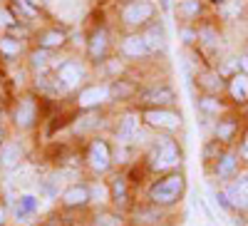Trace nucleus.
Returning a JSON list of instances; mask_svg holds the SVG:
<instances>
[{"label":"nucleus","mask_w":248,"mask_h":226,"mask_svg":"<svg viewBox=\"0 0 248 226\" xmlns=\"http://www.w3.org/2000/svg\"><path fill=\"white\" fill-rule=\"evenodd\" d=\"M184 192V177L181 174H169L167 179L156 181L152 192H149V199L154 204H174Z\"/></svg>","instance_id":"f257e3e1"},{"label":"nucleus","mask_w":248,"mask_h":226,"mask_svg":"<svg viewBox=\"0 0 248 226\" xmlns=\"http://www.w3.org/2000/svg\"><path fill=\"white\" fill-rule=\"evenodd\" d=\"M176 161H179V147L174 145V139L161 137L154 145V152H152L154 169H169V167H174Z\"/></svg>","instance_id":"f03ea898"},{"label":"nucleus","mask_w":248,"mask_h":226,"mask_svg":"<svg viewBox=\"0 0 248 226\" xmlns=\"http://www.w3.org/2000/svg\"><path fill=\"white\" fill-rule=\"evenodd\" d=\"M152 15H154V5L147 3V0H137V3H129L127 8H124V13H122L124 23H129V25H141V23H147Z\"/></svg>","instance_id":"7ed1b4c3"},{"label":"nucleus","mask_w":248,"mask_h":226,"mask_svg":"<svg viewBox=\"0 0 248 226\" xmlns=\"http://www.w3.org/2000/svg\"><path fill=\"white\" fill-rule=\"evenodd\" d=\"M144 119H147L149 125H154V127H167V129H176V127H179V122H181L179 114H174V112H164V110H152V112L144 114Z\"/></svg>","instance_id":"20e7f679"},{"label":"nucleus","mask_w":248,"mask_h":226,"mask_svg":"<svg viewBox=\"0 0 248 226\" xmlns=\"http://www.w3.org/2000/svg\"><path fill=\"white\" fill-rule=\"evenodd\" d=\"M90 164H92V169L97 172H105L109 167V147L105 145V142H92V147H90Z\"/></svg>","instance_id":"39448f33"},{"label":"nucleus","mask_w":248,"mask_h":226,"mask_svg":"<svg viewBox=\"0 0 248 226\" xmlns=\"http://www.w3.org/2000/svg\"><path fill=\"white\" fill-rule=\"evenodd\" d=\"M82 80V67L77 63H62L57 67V82L62 87H75Z\"/></svg>","instance_id":"423d86ee"},{"label":"nucleus","mask_w":248,"mask_h":226,"mask_svg":"<svg viewBox=\"0 0 248 226\" xmlns=\"http://www.w3.org/2000/svg\"><path fill=\"white\" fill-rule=\"evenodd\" d=\"M141 99H144V102H149V105H159V107H164V105H171V102H174V90L167 87V85L152 87V90H147V92L141 95Z\"/></svg>","instance_id":"0eeeda50"},{"label":"nucleus","mask_w":248,"mask_h":226,"mask_svg":"<svg viewBox=\"0 0 248 226\" xmlns=\"http://www.w3.org/2000/svg\"><path fill=\"white\" fill-rule=\"evenodd\" d=\"M62 201H65L67 207H85V204L90 201V189L75 184V187L65 189V194H62Z\"/></svg>","instance_id":"6e6552de"},{"label":"nucleus","mask_w":248,"mask_h":226,"mask_svg":"<svg viewBox=\"0 0 248 226\" xmlns=\"http://www.w3.org/2000/svg\"><path fill=\"white\" fill-rule=\"evenodd\" d=\"M122 50H124V55H129V57H141V55L149 52L144 35H129V37L122 43Z\"/></svg>","instance_id":"1a4fd4ad"},{"label":"nucleus","mask_w":248,"mask_h":226,"mask_svg":"<svg viewBox=\"0 0 248 226\" xmlns=\"http://www.w3.org/2000/svg\"><path fill=\"white\" fill-rule=\"evenodd\" d=\"M107 95H109L107 87H87V90L79 92V105L82 107H94V105H99V102H105Z\"/></svg>","instance_id":"9d476101"},{"label":"nucleus","mask_w":248,"mask_h":226,"mask_svg":"<svg viewBox=\"0 0 248 226\" xmlns=\"http://www.w3.org/2000/svg\"><path fill=\"white\" fill-rule=\"evenodd\" d=\"M35 211H37V199L32 194H23V196L17 199V204H15V219L17 221H25Z\"/></svg>","instance_id":"9b49d317"},{"label":"nucleus","mask_w":248,"mask_h":226,"mask_svg":"<svg viewBox=\"0 0 248 226\" xmlns=\"http://www.w3.org/2000/svg\"><path fill=\"white\" fill-rule=\"evenodd\" d=\"M32 119H35V102L32 99H23V102H20V107H17V112H15L17 127H30Z\"/></svg>","instance_id":"f8f14e48"},{"label":"nucleus","mask_w":248,"mask_h":226,"mask_svg":"<svg viewBox=\"0 0 248 226\" xmlns=\"http://www.w3.org/2000/svg\"><path fill=\"white\" fill-rule=\"evenodd\" d=\"M139 132V117H134V114H127L122 119V125H119V132H117V139L119 142H129V139H134V134Z\"/></svg>","instance_id":"ddd939ff"},{"label":"nucleus","mask_w":248,"mask_h":226,"mask_svg":"<svg viewBox=\"0 0 248 226\" xmlns=\"http://www.w3.org/2000/svg\"><path fill=\"white\" fill-rule=\"evenodd\" d=\"M20 157H23V152H20L17 145H8V147H3V152H0V167L13 169L15 164L20 161Z\"/></svg>","instance_id":"4468645a"},{"label":"nucleus","mask_w":248,"mask_h":226,"mask_svg":"<svg viewBox=\"0 0 248 226\" xmlns=\"http://www.w3.org/2000/svg\"><path fill=\"white\" fill-rule=\"evenodd\" d=\"M105 50H107V32H105V30H97V32L90 37V55H92L94 60H99L102 55H105Z\"/></svg>","instance_id":"2eb2a0df"},{"label":"nucleus","mask_w":248,"mask_h":226,"mask_svg":"<svg viewBox=\"0 0 248 226\" xmlns=\"http://www.w3.org/2000/svg\"><path fill=\"white\" fill-rule=\"evenodd\" d=\"M231 95H233L238 102L248 99V77H246V75H236V77L231 80Z\"/></svg>","instance_id":"dca6fc26"},{"label":"nucleus","mask_w":248,"mask_h":226,"mask_svg":"<svg viewBox=\"0 0 248 226\" xmlns=\"http://www.w3.org/2000/svg\"><path fill=\"white\" fill-rule=\"evenodd\" d=\"M62 43H65V35H62L60 30H50L45 35H40V48H60Z\"/></svg>","instance_id":"f3484780"},{"label":"nucleus","mask_w":248,"mask_h":226,"mask_svg":"<svg viewBox=\"0 0 248 226\" xmlns=\"http://www.w3.org/2000/svg\"><path fill=\"white\" fill-rule=\"evenodd\" d=\"M144 40H147L149 52H156V50H161V48H164V32H161V28L149 30L147 35H144Z\"/></svg>","instance_id":"a211bd4d"},{"label":"nucleus","mask_w":248,"mask_h":226,"mask_svg":"<svg viewBox=\"0 0 248 226\" xmlns=\"http://www.w3.org/2000/svg\"><path fill=\"white\" fill-rule=\"evenodd\" d=\"M236 172V157L233 154H226L221 161H218V177L226 179V177H231Z\"/></svg>","instance_id":"6ab92c4d"},{"label":"nucleus","mask_w":248,"mask_h":226,"mask_svg":"<svg viewBox=\"0 0 248 226\" xmlns=\"http://www.w3.org/2000/svg\"><path fill=\"white\" fill-rule=\"evenodd\" d=\"M112 196H114L117 204H119V201H127V181H124L122 177H117V179L112 181Z\"/></svg>","instance_id":"aec40b11"},{"label":"nucleus","mask_w":248,"mask_h":226,"mask_svg":"<svg viewBox=\"0 0 248 226\" xmlns=\"http://www.w3.org/2000/svg\"><path fill=\"white\" fill-rule=\"evenodd\" d=\"M201 5H199V0H184V3H179V15L181 17H194L199 15Z\"/></svg>","instance_id":"412c9836"},{"label":"nucleus","mask_w":248,"mask_h":226,"mask_svg":"<svg viewBox=\"0 0 248 226\" xmlns=\"http://www.w3.org/2000/svg\"><path fill=\"white\" fill-rule=\"evenodd\" d=\"M0 52H5V55H17L20 52V43L13 37H0Z\"/></svg>","instance_id":"4be33fe9"},{"label":"nucleus","mask_w":248,"mask_h":226,"mask_svg":"<svg viewBox=\"0 0 248 226\" xmlns=\"http://www.w3.org/2000/svg\"><path fill=\"white\" fill-rule=\"evenodd\" d=\"M134 92V87L132 85H122V82H114V85L109 87V95L112 97H129Z\"/></svg>","instance_id":"5701e85b"},{"label":"nucleus","mask_w":248,"mask_h":226,"mask_svg":"<svg viewBox=\"0 0 248 226\" xmlns=\"http://www.w3.org/2000/svg\"><path fill=\"white\" fill-rule=\"evenodd\" d=\"M94 226H122V219L119 216H112V214H105V216H97L94 219Z\"/></svg>","instance_id":"b1692460"},{"label":"nucleus","mask_w":248,"mask_h":226,"mask_svg":"<svg viewBox=\"0 0 248 226\" xmlns=\"http://www.w3.org/2000/svg\"><path fill=\"white\" fill-rule=\"evenodd\" d=\"M233 129H236V127L231 125V122H223V125L216 127V137H218V139H229V137L233 134Z\"/></svg>","instance_id":"393cba45"},{"label":"nucleus","mask_w":248,"mask_h":226,"mask_svg":"<svg viewBox=\"0 0 248 226\" xmlns=\"http://www.w3.org/2000/svg\"><path fill=\"white\" fill-rule=\"evenodd\" d=\"M15 8H20V13L28 15V17L35 15V5L30 3V0H15Z\"/></svg>","instance_id":"a878e982"},{"label":"nucleus","mask_w":248,"mask_h":226,"mask_svg":"<svg viewBox=\"0 0 248 226\" xmlns=\"http://www.w3.org/2000/svg\"><path fill=\"white\" fill-rule=\"evenodd\" d=\"M47 60H50V57H47L45 50H37V52L32 55V67H45V65H47Z\"/></svg>","instance_id":"bb28decb"},{"label":"nucleus","mask_w":248,"mask_h":226,"mask_svg":"<svg viewBox=\"0 0 248 226\" xmlns=\"http://www.w3.org/2000/svg\"><path fill=\"white\" fill-rule=\"evenodd\" d=\"M201 110H206V112H218L221 105H218V102H214L211 97H206V99H201Z\"/></svg>","instance_id":"cd10ccee"},{"label":"nucleus","mask_w":248,"mask_h":226,"mask_svg":"<svg viewBox=\"0 0 248 226\" xmlns=\"http://www.w3.org/2000/svg\"><path fill=\"white\" fill-rule=\"evenodd\" d=\"M238 192H241V199H243V204H246V209H248V179H238Z\"/></svg>","instance_id":"c85d7f7f"},{"label":"nucleus","mask_w":248,"mask_h":226,"mask_svg":"<svg viewBox=\"0 0 248 226\" xmlns=\"http://www.w3.org/2000/svg\"><path fill=\"white\" fill-rule=\"evenodd\" d=\"M203 85L211 87V90H221V80L214 77V75H206V77H203Z\"/></svg>","instance_id":"c756f323"},{"label":"nucleus","mask_w":248,"mask_h":226,"mask_svg":"<svg viewBox=\"0 0 248 226\" xmlns=\"http://www.w3.org/2000/svg\"><path fill=\"white\" fill-rule=\"evenodd\" d=\"M181 37H184V43H194L196 32H194V30H181Z\"/></svg>","instance_id":"7c9ffc66"},{"label":"nucleus","mask_w":248,"mask_h":226,"mask_svg":"<svg viewBox=\"0 0 248 226\" xmlns=\"http://www.w3.org/2000/svg\"><path fill=\"white\" fill-rule=\"evenodd\" d=\"M0 23H3V25H13V17H10V13H0Z\"/></svg>","instance_id":"2f4dec72"},{"label":"nucleus","mask_w":248,"mask_h":226,"mask_svg":"<svg viewBox=\"0 0 248 226\" xmlns=\"http://www.w3.org/2000/svg\"><path fill=\"white\" fill-rule=\"evenodd\" d=\"M241 67L248 72V57H241Z\"/></svg>","instance_id":"473e14b6"},{"label":"nucleus","mask_w":248,"mask_h":226,"mask_svg":"<svg viewBox=\"0 0 248 226\" xmlns=\"http://www.w3.org/2000/svg\"><path fill=\"white\" fill-rule=\"evenodd\" d=\"M3 221H5V209L0 207V224H3Z\"/></svg>","instance_id":"72a5a7b5"},{"label":"nucleus","mask_w":248,"mask_h":226,"mask_svg":"<svg viewBox=\"0 0 248 226\" xmlns=\"http://www.w3.org/2000/svg\"><path fill=\"white\" fill-rule=\"evenodd\" d=\"M243 157H248V139H246V145H243V152H241Z\"/></svg>","instance_id":"f704fd0d"},{"label":"nucleus","mask_w":248,"mask_h":226,"mask_svg":"<svg viewBox=\"0 0 248 226\" xmlns=\"http://www.w3.org/2000/svg\"><path fill=\"white\" fill-rule=\"evenodd\" d=\"M45 226H60V221H50V224H45Z\"/></svg>","instance_id":"c9c22d12"},{"label":"nucleus","mask_w":248,"mask_h":226,"mask_svg":"<svg viewBox=\"0 0 248 226\" xmlns=\"http://www.w3.org/2000/svg\"><path fill=\"white\" fill-rule=\"evenodd\" d=\"M30 3H32V5H37V3H40V0H30Z\"/></svg>","instance_id":"e433bc0d"},{"label":"nucleus","mask_w":248,"mask_h":226,"mask_svg":"<svg viewBox=\"0 0 248 226\" xmlns=\"http://www.w3.org/2000/svg\"><path fill=\"white\" fill-rule=\"evenodd\" d=\"M0 139H3V129H0Z\"/></svg>","instance_id":"4c0bfd02"}]
</instances>
